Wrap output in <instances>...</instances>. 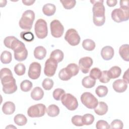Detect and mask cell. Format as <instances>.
Masks as SVG:
<instances>
[{
  "mask_svg": "<svg viewBox=\"0 0 129 129\" xmlns=\"http://www.w3.org/2000/svg\"><path fill=\"white\" fill-rule=\"evenodd\" d=\"M93 4L92 11L93 13V23L97 26L103 25L105 22V7L103 5V1H90Z\"/></svg>",
  "mask_w": 129,
  "mask_h": 129,
  "instance_id": "cell-1",
  "label": "cell"
},
{
  "mask_svg": "<svg viewBox=\"0 0 129 129\" xmlns=\"http://www.w3.org/2000/svg\"><path fill=\"white\" fill-rule=\"evenodd\" d=\"M35 19V13L30 10L25 11L22 14L19 24L20 27L24 30L29 31L31 29Z\"/></svg>",
  "mask_w": 129,
  "mask_h": 129,
  "instance_id": "cell-2",
  "label": "cell"
},
{
  "mask_svg": "<svg viewBox=\"0 0 129 129\" xmlns=\"http://www.w3.org/2000/svg\"><path fill=\"white\" fill-rule=\"evenodd\" d=\"M34 30L35 34L38 38H45L48 34V29L46 22L42 19H38L35 24Z\"/></svg>",
  "mask_w": 129,
  "mask_h": 129,
  "instance_id": "cell-3",
  "label": "cell"
},
{
  "mask_svg": "<svg viewBox=\"0 0 129 129\" xmlns=\"http://www.w3.org/2000/svg\"><path fill=\"white\" fill-rule=\"evenodd\" d=\"M62 104L69 110L73 111L78 107V102L77 98L70 93L64 94L61 98Z\"/></svg>",
  "mask_w": 129,
  "mask_h": 129,
  "instance_id": "cell-4",
  "label": "cell"
},
{
  "mask_svg": "<svg viewBox=\"0 0 129 129\" xmlns=\"http://www.w3.org/2000/svg\"><path fill=\"white\" fill-rule=\"evenodd\" d=\"M81 101L83 104L89 109L95 108L98 103L97 99L92 94L88 92L82 94Z\"/></svg>",
  "mask_w": 129,
  "mask_h": 129,
  "instance_id": "cell-5",
  "label": "cell"
},
{
  "mask_svg": "<svg viewBox=\"0 0 129 129\" xmlns=\"http://www.w3.org/2000/svg\"><path fill=\"white\" fill-rule=\"evenodd\" d=\"M46 111L45 105L38 103L31 106L27 110V114L30 117H40L43 116Z\"/></svg>",
  "mask_w": 129,
  "mask_h": 129,
  "instance_id": "cell-6",
  "label": "cell"
},
{
  "mask_svg": "<svg viewBox=\"0 0 129 129\" xmlns=\"http://www.w3.org/2000/svg\"><path fill=\"white\" fill-rule=\"evenodd\" d=\"M111 18L117 23L126 21L128 20V10L115 9L111 13Z\"/></svg>",
  "mask_w": 129,
  "mask_h": 129,
  "instance_id": "cell-7",
  "label": "cell"
},
{
  "mask_svg": "<svg viewBox=\"0 0 129 129\" xmlns=\"http://www.w3.org/2000/svg\"><path fill=\"white\" fill-rule=\"evenodd\" d=\"M65 40L72 46H76L80 42L81 38L78 32L74 29L68 30L64 36Z\"/></svg>",
  "mask_w": 129,
  "mask_h": 129,
  "instance_id": "cell-8",
  "label": "cell"
},
{
  "mask_svg": "<svg viewBox=\"0 0 129 129\" xmlns=\"http://www.w3.org/2000/svg\"><path fill=\"white\" fill-rule=\"evenodd\" d=\"M51 35L55 38H59L63 34L64 27L58 20H52L50 24Z\"/></svg>",
  "mask_w": 129,
  "mask_h": 129,
  "instance_id": "cell-9",
  "label": "cell"
},
{
  "mask_svg": "<svg viewBox=\"0 0 129 129\" xmlns=\"http://www.w3.org/2000/svg\"><path fill=\"white\" fill-rule=\"evenodd\" d=\"M58 62L54 59L49 58H48L45 63L44 73L45 76L51 77L54 76L57 68Z\"/></svg>",
  "mask_w": 129,
  "mask_h": 129,
  "instance_id": "cell-10",
  "label": "cell"
},
{
  "mask_svg": "<svg viewBox=\"0 0 129 129\" xmlns=\"http://www.w3.org/2000/svg\"><path fill=\"white\" fill-rule=\"evenodd\" d=\"M15 59L18 61H22L25 60L28 56V51L26 48L25 45L22 43L14 50Z\"/></svg>",
  "mask_w": 129,
  "mask_h": 129,
  "instance_id": "cell-11",
  "label": "cell"
},
{
  "mask_svg": "<svg viewBox=\"0 0 129 129\" xmlns=\"http://www.w3.org/2000/svg\"><path fill=\"white\" fill-rule=\"evenodd\" d=\"M41 70L40 64L37 62H33L29 66L28 72V77L32 80L37 79L40 76Z\"/></svg>",
  "mask_w": 129,
  "mask_h": 129,
  "instance_id": "cell-12",
  "label": "cell"
},
{
  "mask_svg": "<svg viewBox=\"0 0 129 129\" xmlns=\"http://www.w3.org/2000/svg\"><path fill=\"white\" fill-rule=\"evenodd\" d=\"M1 80L3 86L11 83L15 81L13 77L11 71L8 68H3L1 70Z\"/></svg>",
  "mask_w": 129,
  "mask_h": 129,
  "instance_id": "cell-13",
  "label": "cell"
},
{
  "mask_svg": "<svg viewBox=\"0 0 129 129\" xmlns=\"http://www.w3.org/2000/svg\"><path fill=\"white\" fill-rule=\"evenodd\" d=\"M93 63L92 58L89 56L82 57L79 61V68L84 74H87Z\"/></svg>",
  "mask_w": 129,
  "mask_h": 129,
  "instance_id": "cell-14",
  "label": "cell"
},
{
  "mask_svg": "<svg viewBox=\"0 0 129 129\" xmlns=\"http://www.w3.org/2000/svg\"><path fill=\"white\" fill-rule=\"evenodd\" d=\"M21 43L22 41L13 36H8L6 37L4 40L5 46L13 50L16 49Z\"/></svg>",
  "mask_w": 129,
  "mask_h": 129,
  "instance_id": "cell-15",
  "label": "cell"
},
{
  "mask_svg": "<svg viewBox=\"0 0 129 129\" xmlns=\"http://www.w3.org/2000/svg\"><path fill=\"white\" fill-rule=\"evenodd\" d=\"M112 87L115 92L117 93H122L126 91L127 88V83L123 80L118 79L114 81Z\"/></svg>",
  "mask_w": 129,
  "mask_h": 129,
  "instance_id": "cell-16",
  "label": "cell"
},
{
  "mask_svg": "<svg viewBox=\"0 0 129 129\" xmlns=\"http://www.w3.org/2000/svg\"><path fill=\"white\" fill-rule=\"evenodd\" d=\"M114 51L113 48L110 46L103 47L101 51V55L103 59L109 60L111 59L114 56Z\"/></svg>",
  "mask_w": 129,
  "mask_h": 129,
  "instance_id": "cell-17",
  "label": "cell"
},
{
  "mask_svg": "<svg viewBox=\"0 0 129 129\" xmlns=\"http://www.w3.org/2000/svg\"><path fill=\"white\" fill-rule=\"evenodd\" d=\"M15 105L11 101L6 102L3 105L2 111L3 113L7 115L13 114L15 111Z\"/></svg>",
  "mask_w": 129,
  "mask_h": 129,
  "instance_id": "cell-18",
  "label": "cell"
},
{
  "mask_svg": "<svg viewBox=\"0 0 129 129\" xmlns=\"http://www.w3.org/2000/svg\"><path fill=\"white\" fill-rule=\"evenodd\" d=\"M96 114L99 115H103L105 114L108 111V106L104 102L100 101L98 102L96 107L94 108Z\"/></svg>",
  "mask_w": 129,
  "mask_h": 129,
  "instance_id": "cell-19",
  "label": "cell"
},
{
  "mask_svg": "<svg viewBox=\"0 0 129 129\" xmlns=\"http://www.w3.org/2000/svg\"><path fill=\"white\" fill-rule=\"evenodd\" d=\"M46 50L42 46H38L36 47L34 50V56L35 58L42 60L46 55Z\"/></svg>",
  "mask_w": 129,
  "mask_h": 129,
  "instance_id": "cell-20",
  "label": "cell"
},
{
  "mask_svg": "<svg viewBox=\"0 0 129 129\" xmlns=\"http://www.w3.org/2000/svg\"><path fill=\"white\" fill-rule=\"evenodd\" d=\"M44 96L43 90L39 87H35L31 93V98L36 101H38L42 99Z\"/></svg>",
  "mask_w": 129,
  "mask_h": 129,
  "instance_id": "cell-21",
  "label": "cell"
},
{
  "mask_svg": "<svg viewBox=\"0 0 129 129\" xmlns=\"http://www.w3.org/2000/svg\"><path fill=\"white\" fill-rule=\"evenodd\" d=\"M56 11L55 6L52 4H46L42 8L43 13L47 16H51L54 14Z\"/></svg>",
  "mask_w": 129,
  "mask_h": 129,
  "instance_id": "cell-22",
  "label": "cell"
},
{
  "mask_svg": "<svg viewBox=\"0 0 129 129\" xmlns=\"http://www.w3.org/2000/svg\"><path fill=\"white\" fill-rule=\"evenodd\" d=\"M17 90V86L16 80L13 82L3 86V91L7 94H11L15 93Z\"/></svg>",
  "mask_w": 129,
  "mask_h": 129,
  "instance_id": "cell-23",
  "label": "cell"
},
{
  "mask_svg": "<svg viewBox=\"0 0 129 129\" xmlns=\"http://www.w3.org/2000/svg\"><path fill=\"white\" fill-rule=\"evenodd\" d=\"M129 46L127 44L122 45L119 48V53L121 58L125 61H129Z\"/></svg>",
  "mask_w": 129,
  "mask_h": 129,
  "instance_id": "cell-24",
  "label": "cell"
},
{
  "mask_svg": "<svg viewBox=\"0 0 129 129\" xmlns=\"http://www.w3.org/2000/svg\"><path fill=\"white\" fill-rule=\"evenodd\" d=\"M107 73L110 79H115L120 76L121 70L118 66H113L107 71Z\"/></svg>",
  "mask_w": 129,
  "mask_h": 129,
  "instance_id": "cell-25",
  "label": "cell"
},
{
  "mask_svg": "<svg viewBox=\"0 0 129 129\" xmlns=\"http://www.w3.org/2000/svg\"><path fill=\"white\" fill-rule=\"evenodd\" d=\"M64 57L63 52L60 49H55L52 51L50 55V57L56 60L58 63L61 62Z\"/></svg>",
  "mask_w": 129,
  "mask_h": 129,
  "instance_id": "cell-26",
  "label": "cell"
},
{
  "mask_svg": "<svg viewBox=\"0 0 129 129\" xmlns=\"http://www.w3.org/2000/svg\"><path fill=\"white\" fill-rule=\"evenodd\" d=\"M46 113L50 117H55L59 113V108L55 104L50 105L46 108Z\"/></svg>",
  "mask_w": 129,
  "mask_h": 129,
  "instance_id": "cell-27",
  "label": "cell"
},
{
  "mask_svg": "<svg viewBox=\"0 0 129 129\" xmlns=\"http://www.w3.org/2000/svg\"><path fill=\"white\" fill-rule=\"evenodd\" d=\"M96 84L95 80L92 79L90 76L84 77L82 81V84L86 88H91L93 87Z\"/></svg>",
  "mask_w": 129,
  "mask_h": 129,
  "instance_id": "cell-28",
  "label": "cell"
},
{
  "mask_svg": "<svg viewBox=\"0 0 129 129\" xmlns=\"http://www.w3.org/2000/svg\"><path fill=\"white\" fill-rule=\"evenodd\" d=\"M82 46L86 50L92 51L95 49L96 44L93 40L90 39H86L83 40Z\"/></svg>",
  "mask_w": 129,
  "mask_h": 129,
  "instance_id": "cell-29",
  "label": "cell"
},
{
  "mask_svg": "<svg viewBox=\"0 0 129 129\" xmlns=\"http://www.w3.org/2000/svg\"><path fill=\"white\" fill-rule=\"evenodd\" d=\"M15 123L19 126H23L27 122L26 117L23 114H18L16 115L14 118Z\"/></svg>",
  "mask_w": 129,
  "mask_h": 129,
  "instance_id": "cell-30",
  "label": "cell"
},
{
  "mask_svg": "<svg viewBox=\"0 0 129 129\" xmlns=\"http://www.w3.org/2000/svg\"><path fill=\"white\" fill-rule=\"evenodd\" d=\"M12 59V54L10 51L7 50L3 51L1 55V60L3 63L8 64L11 62Z\"/></svg>",
  "mask_w": 129,
  "mask_h": 129,
  "instance_id": "cell-31",
  "label": "cell"
},
{
  "mask_svg": "<svg viewBox=\"0 0 129 129\" xmlns=\"http://www.w3.org/2000/svg\"><path fill=\"white\" fill-rule=\"evenodd\" d=\"M108 92V90L107 87L103 85L98 86L95 90L96 95L99 97H105L107 94Z\"/></svg>",
  "mask_w": 129,
  "mask_h": 129,
  "instance_id": "cell-32",
  "label": "cell"
},
{
  "mask_svg": "<svg viewBox=\"0 0 129 129\" xmlns=\"http://www.w3.org/2000/svg\"><path fill=\"white\" fill-rule=\"evenodd\" d=\"M59 78L62 81H68L70 80L72 76L69 73L66 68L62 69L58 73Z\"/></svg>",
  "mask_w": 129,
  "mask_h": 129,
  "instance_id": "cell-33",
  "label": "cell"
},
{
  "mask_svg": "<svg viewBox=\"0 0 129 129\" xmlns=\"http://www.w3.org/2000/svg\"><path fill=\"white\" fill-rule=\"evenodd\" d=\"M66 68L69 72V73L71 74L72 77L76 76L79 72V68L78 65L74 63H71L69 64Z\"/></svg>",
  "mask_w": 129,
  "mask_h": 129,
  "instance_id": "cell-34",
  "label": "cell"
},
{
  "mask_svg": "<svg viewBox=\"0 0 129 129\" xmlns=\"http://www.w3.org/2000/svg\"><path fill=\"white\" fill-rule=\"evenodd\" d=\"M33 86L32 83L28 80H25L23 81L21 84H20V88L21 90L23 91V92H28L31 90Z\"/></svg>",
  "mask_w": 129,
  "mask_h": 129,
  "instance_id": "cell-35",
  "label": "cell"
},
{
  "mask_svg": "<svg viewBox=\"0 0 129 129\" xmlns=\"http://www.w3.org/2000/svg\"><path fill=\"white\" fill-rule=\"evenodd\" d=\"M94 119V116L90 113H87L82 116V121L84 125H89L92 124L93 123Z\"/></svg>",
  "mask_w": 129,
  "mask_h": 129,
  "instance_id": "cell-36",
  "label": "cell"
},
{
  "mask_svg": "<svg viewBox=\"0 0 129 129\" xmlns=\"http://www.w3.org/2000/svg\"><path fill=\"white\" fill-rule=\"evenodd\" d=\"M21 38L27 42L33 41L34 39L33 34L30 31H22L20 33Z\"/></svg>",
  "mask_w": 129,
  "mask_h": 129,
  "instance_id": "cell-37",
  "label": "cell"
},
{
  "mask_svg": "<svg viewBox=\"0 0 129 129\" xmlns=\"http://www.w3.org/2000/svg\"><path fill=\"white\" fill-rule=\"evenodd\" d=\"M14 71L18 76H23L25 73L26 67L24 64L19 63L15 66Z\"/></svg>",
  "mask_w": 129,
  "mask_h": 129,
  "instance_id": "cell-38",
  "label": "cell"
},
{
  "mask_svg": "<svg viewBox=\"0 0 129 129\" xmlns=\"http://www.w3.org/2000/svg\"><path fill=\"white\" fill-rule=\"evenodd\" d=\"M102 74V72L98 68H93L90 72V77L94 80L99 79Z\"/></svg>",
  "mask_w": 129,
  "mask_h": 129,
  "instance_id": "cell-39",
  "label": "cell"
},
{
  "mask_svg": "<svg viewBox=\"0 0 129 129\" xmlns=\"http://www.w3.org/2000/svg\"><path fill=\"white\" fill-rule=\"evenodd\" d=\"M53 84L54 82L52 79L49 78H46L43 81L42 86L45 90H50L52 88Z\"/></svg>",
  "mask_w": 129,
  "mask_h": 129,
  "instance_id": "cell-40",
  "label": "cell"
},
{
  "mask_svg": "<svg viewBox=\"0 0 129 129\" xmlns=\"http://www.w3.org/2000/svg\"><path fill=\"white\" fill-rule=\"evenodd\" d=\"M65 94V91L62 89L57 88L53 92V97L54 99L57 101L61 100V97Z\"/></svg>",
  "mask_w": 129,
  "mask_h": 129,
  "instance_id": "cell-41",
  "label": "cell"
},
{
  "mask_svg": "<svg viewBox=\"0 0 129 129\" xmlns=\"http://www.w3.org/2000/svg\"><path fill=\"white\" fill-rule=\"evenodd\" d=\"M72 123L75 126H83V123L82 121V116L79 115H76L72 117L71 119Z\"/></svg>",
  "mask_w": 129,
  "mask_h": 129,
  "instance_id": "cell-42",
  "label": "cell"
},
{
  "mask_svg": "<svg viewBox=\"0 0 129 129\" xmlns=\"http://www.w3.org/2000/svg\"><path fill=\"white\" fill-rule=\"evenodd\" d=\"M64 9L70 10L73 9L76 5V1L75 0L71 1H60Z\"/></svg>",
  "mask_w": 129,
  "mask_h": 129,
  "instance_id": "cell-43",
  "label": "cell"
},
{
  "mask_svg": "<svg viewBox=\"0 0 129 129\" xmlns=\"http://www.w3.org/2000/svg\"><path fill=\"white\" fill-rule=\"evenodd\" d=\"M123 126V123L122 121L120 119H114L113 120L110 125V128H116V129H122Z\"/></svg>",
  "mask_w": 129,
  "mask_h": 129,
  "instance_id": "cell-44",
  "label": "cell"
},
{
  "mask_svg": "<svg viewBox=\"0 0 129 129\" xmlns=\"http://www.w3.org/2000/svg\"><path fill=\"white\" fill-rule=\"evenodd\" d=\"M96 127L97 129L109 128L110 125L108 122L104 120H99L96 124Z\"/></svg>",
  "mask_w": 129,
  "mask_h": 129,
  "instance_id": "cell-45",
  "label": "cell"
},
{
  "mask_svg": "<svg viewBox=\"0 0 129 129\" xmlns=\"http://www.w3.org/2000/svg\"><path fill=\"white\" fill-rule=\"evenodd\" d=\"M99 81L102 83H107L110 81V79L109 78L107 71H103L102 72V74L101 77H100Z\"/></svg>",
  "mask_w": 129,
  "mask_h": 129,
  "instance_id": "cell-46",
  "label": "cell"
},
{
  "mask_svg": "<svg viewBox=\"0 0 129 129\" xmlns=\"http://www.w3.org/2000/svg\"><path fill=\"white\" fill-rule=\"evenodd\" d=\"M120 8L124 10H128V1H120Z\"/></svg>",
  "mask_w": 129,
  "mask_h": 129,
  "instance_id": "cell-47",
  "label": "cell"
},
{
  "mask_svg": "<svg viewBox=\"0 0 129 129\" xmlns=\"http://www.w3.org/2000/svg\"><path fill=\"white\" fill-rule=\"evenodd\" d=\"M117 1L116 0H107L106 1L107 5L110 7H113L116 6Z\"/></svg>",
  "mask_w": 129,
  "mask_h": 129,
  "instance_id": "cell-48",
  "label": "cell"
},
{
  "mask_svg": "<svg viewBox=\"0 0 129 129\" xmlns=\"http://www.w3.org/2000/svg\"><path fill=\"white\" fill-rule=\"evenodd\" d=\"M35 1H32V0H23L22 3L24 4V5L26 6H31L34 3Z\"/></svg>",
  "mask_w": 129,
  "mask_h": 129,
  "instance_id": "cell-49",
  "label": "cell"
},
{
  "mask_svg": "<svg viewBox=\"0 0 129 129\" xmlns=\"http://www.w3.org/2000/svg\"><path fill=\"white\" fill-rule=\"evenodd\" d=\"M128 70H127L125 72H124V75L122 77L123 78V80H124L125 82H126L127 84L128 83Z\"/></svg>",
  "mask_w": 129,
  "mask_h": 129,
  "instance_id": "cell-50",
  "label": "cell"
}]
</instances>
